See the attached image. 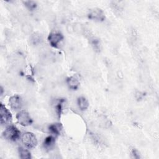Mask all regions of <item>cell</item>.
Here are the masks:
<instances>
[{"instance_id":"obj_16","label":"cell","mask_w":159,"mask_h":159,"mask_svg":"<svg viewBox=\"0 0 159 159\" xmlns=\"http://www.w3.org/2000/svg\"><path fill=\"white\" fill-rule=\"evenodd\" d=\"M25 6L30 11H33L37 7V2L34 1H23Z\"/></svg>"},{"instance_id":"obj_14","label":"cell","mask_w":159,"mask_h":159,"mask_svg":"<svg viewBox=\"0 0 159 159\" xmlns=\"http://www.w3.org/2000/svg\"><path fill=\"white\" fill-rule=\"evenodd\" d=\"M18 152H19V157L20 158H22V159H29V158H31V153H30V152L28 150L24 148V147H20L18 148Z\"/></svg>"},{"instance_id":"obj_2","label":"cell","mask_w":159,"mask_h":159,"mask_svg":"<svg viewBox=\"0 0 159 159\" xmlns=\"http://www.w3.org/2000/svg\"><path fill=\"white\" fill-rule=\"evenodd\" d=\"M21 140L23 144L28 148H34L37 144V140L35 135L30 132L24 133L21 137Z\"/></svg>"},{"instance_id":"obj_8","label":"cell","mask_w":159,"mask_h":159,"mask_svg":"<svg viewBox=\"0 0 159 159\" xmlns=\"http://www.w3.org/2000/svg\"><path fill=\"white\" fill-rule=\"evenodd\" d=\"M62 125L60 123H53L49 125L48 129L49 132L53 135L54 137H57L60 135L62 131Z\"/></svg>"},{"instance_id":"obj_12","label":"cell","mask_w":159,"mask_h":159,"mask_svg":"<svg viewBox=\"0 0 159 159\" xmlns=\"http://www.w3.org/2000/svg\"><path fill=\"white\" fill-rule=\"evenodd\" d=\"M77 104L81 111H85L88 108L89 102L86 98L80 96L77 99Z\"/></svg>"},{"instance_id":"obj_6","label":"cell","mask_w":159,"mask_h":159,"mask_svg":"<svg viewBox=\"0 0 159 159\" xmlns=\"http://www.w3.org/2000/svg\"><path fill=\"white\" fill-rule=\"evenodd\" d=\"M12 120L10 111L2 103L0 105V121L2 125L9 123Z\"/></svg>"},{"instance_id":"obj_10","label":"cell","mask_w":159,"mask_h":159,"mask_svg":"<svg viewBox=\"0 0 159 159\" xmlns=\"http://www.w3.org/2000/svg\"><path fill=\"white\" fill-rule=\"evenodd\" d=\"M66 83L70 89L76 90L79 87L80 81L76 76H71L67 78Z\"/></svg>"},{"instance_id":"obj_5","label":"cell","mask_w":159,"mask_h":159,"mask_svg":"<svg viewBox=\"0 0 159 159\" xmlns=\"http://www.w3.org/2000/svg\"><path fill=\"white\" fill-rule=\"evenodd\" d=\"M16 119L19 124L23 126H28L32 122L29 114L25 111H20L16 115Z\"/></svg>"},{"instance_id":"obj_11","label":"cell","mask_w":159,"mask_h":159,"mask_svg":"<svg viewBox=\"0 0 159 159\" xmlns=\"http://www.w3.org/2000/svg\"><path fill=\"white\" fill-rule=\"evenodd\" d=\"M43 41V38L42 36L38 32H35L32 34L30 35V42L31 44L34 45H40Z\"/></svg>"},{"instance_id":"obj_4","label":"cell","mask_w":159,"mask_h":159,"mask_svg":"<svg viewBox=\"0 0 159 159\" xmlns=\"http://www.w3.org/2000/svg\"><path fill=\"white\" fill-rule=\"evenodd\" d=\"M63 35L59 32H52L49 34L47 40L53 48H58L63 40Z\"/></svg>"},{"instance_id":"obj_3","label":"cell","mask_w":159,"mask_h":159,"mask_svg":"<svg viewBox=\"0 0 159 159\" xmlns=\"http://www.w3.org/2000/svg\"><path fill=\"white\" fill-rule=\"evenodd\" d=\"M87 16L89 19L96 22H102L106 19L103 11L98 7L90 9L88 12Z\"/></svg>"},{"instance_id":"obj_13","label":"cell","mask_w":159,"mask_h":159,"mask_svg":"<svg viewBox=\"0 0 159 159\" xmlns=\"http://www.w3.org/2000/svg\"><path fill=\"white\" fill-rule=\"evenodd\" d=\"M89 42L93 48V49L96 52H100L101 49V45L99 40L96 37L91 36L89 38Z\"/></svg>"},{"instance_id":"obj_7","label":"cell","mask_w":159,"mask_h":159,"mask_svg":"<svg viewBox=\"0 0 159 159\" xmlns=\"http://www.w3.org/2000/svg\"><path fill=\"white\" fill-rule=\"evenodd\" d=\"M9 102L11 107L14 110H18L22 107V101L21 98L17 95H14L9 98Z\"/></svg>"},{"instance_id":"obj_9","label":"cell","mask_w":159,"mask_h":159,"mask_svg":"<svg viewBox=\"0 0 159 159\" xmlns=\"http://www.w3.org/2000/svg\"><path fill=\"white\" fill-rule=\"evenodd\" d=\"M55 143V138L53 135L47 137L43 142V147L47 150H50L53 148Z\"/></svg>"},{"instance_id":"obj_1","label":"cell","mask_w":159,"mask_h":159,"mask_svg":"<svg viewBox=\"0 0 159 159\" xmlns=\"http://www.w3.org/2000/svg\"><path fill=\"white\" fill-rule=\"evenodd\" d=\"M3 137L10 141H16L20 137V132L14 125H9L2 132Z\"/></svg>"},{"instance_id":"obj_18","label":"cell","mask_w":159,"mask_h":159,"mask_svg":"<svg viewBox=\"0 0 159 159\" xmlns=\"http://www.w3.org/2000/svg\"><path fill=\"white\" fill-rule=\"evenodd\" d=\"M131 155H132V157L134 158L138 159V158H140L139 152H138V150H137L135 149V148H133V149L131 150Z\"/></svg>"},{"instance_id":"obj_17","label":"cell","mask_w":159,"mask_h":159,"mask_svg":"<svg viewBox=\"0 0 159 159\" xmlns=\"http://www.w3.org/2000/svg\"><path fill=\"white\" fill-rule=\"evenodd\" d=\"M22 30L24 34H29L31 33V32L32 30V27L30 25V24H27V23H25L22 26Z\"/></svg>"},{"instance_id":"obj_15","label":"cell","mask_w":159,"mask_h":159,"mask_svg":"<svg viewBox=\"0 0 159 159\" xmlns=\"http://www.w3.org/2000/svg\"><path fill=\"white\" fill-rule=\"evenodd\" d=\"M65 103V99H59L57 102H56V105L55 106V109L56 111V113L58 116H60L63 110V104Z\"/></svg>"}]
</instances>
